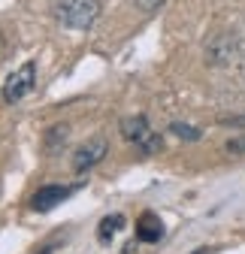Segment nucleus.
Segmentation results:
<instances>
[{"label":"nucleus","instance_id":"11","mask_svg":"<svg viewBox=\"0 0 245 254\" xmlns=\"http://www.w3.org/2000/svg\"><path fill=\"white\" fill-rule=\"evenodd\" d=\"M221 124H227V127H245V118H221Z\"/></svg>","mask_w":245,"mask_h":254},{"label":"nucleus","instance_id":"8","mask_svg":"<svg viewBox=\"0 0 245 254\" xmlns=\"http://www.w3.org/2000/svg\"><path fill=\"white\" fill-rule=\"evenodd\" d=\"M170 133H176L179 139H188V142H197V139H200V130H197V127H191V124H179V121L170 124Z\"/></svg>","mask_w":245,"mask_h":254},{"label":"nucleus","instance_id":"7","mask_svg":"<svg viewBox=\"0 0 245 254\" xmlns=\"http://www.w3.org/2000/svg\"><path fill=\"white\" fill-rule=\"evenodd\" d=\"M121 227H124V218H121V215H109V218H103L100 224H97V239L106 245V242H112V236H115Z\"/></svg>","mask_w":245,"mask_h":254},{"label":"nucleus","instance_id":"4","mask_svg":"<svg viewBox=\"0 0 245 254\" xmlns=\"http://www.w3.org/2000/svg\"><path fill=\"white\" fill-rule=\"evenodd\" d=\"M106 151H109V142H106V136H94V139H88L82 148H76V154H73V170L76 173H88V170H94L103 157H106Z\"/></svg>","mask_w":245,"mask_h":254},{"label":"nucleus","instance_id":"5","mask_svg":"<svg viewBox=\"0 0 245 254\" xmlns=\"http://www.w3.org/2000/svg\"><path fill=\"white\" fill-rule=\"evenodd\" d=\"M73 190L76 188H70V185H43L37 194L30 197V209H34V212H52L67 197H73Z\"/></svg>","mask_w":245,"mask_h":254},{"label":"nucleus","instance_id":"2","mask_svg":"<svg viewBox=\"0 0 245 254\" xmlns=\"http://www.w3.org/2000/svg\"><path fill=\"white\" fill-rule=\"evenodd\" d=\"M121 133H124L127 142H133L139 148V154H158L161 151V133H155L148 127V118L145 115H133V118H124L121 121Z\"/></svg>","mask_w":245,"mask_h":254},{"label":"nucleus","instance_id":"9","mask_svg":"<svg viewBox=\"0 0 245 254\" xmlns=\"http://www.w3.org/2000/svg\"><path fill=\"white\" fill-rule=\"evenodd\" d=\"M227 151H230V154H245V136L230 139V142H227Z\"/></svg>","mask_w":245,"mask_h":254},{"label":"nucleus","instance_id":"1","mask_svg":"<svg viewBox=\"0 0 245 254\" xmlns=\"http://www.w3.org/2000/svg\"><path fill=\"white\" fill-rule=\"evenodd\" d=\"M55 18L70 30H88L100 18V0H58Z\"/></svg>","mask_w":245,"mask_h":254},{"label":"nucleus","instance_id":"3","mask_svg":"<svg viewBox=\"0 0 245 254\" xmlns=\"http://www.w3.org/2000/svg\"><path fill=\"white\" fill-rule=\"evenodd\" d=\"M34 85H37V64L34 61H24L15 73L6 76V82H3V100L6 103H21L27 94L34 91Z\"/></svg>","mask_w":245,"mask_h":254},{"label":"nucleus","instance_id":"13","mask_svg":"<svg viewBox=\"0 0 245 254\" xmlns=\"http://www.w3.org/2000/svg\"><path fill=\"white\" fill-rule=\"evenodd\" d=\"M194 254H206V251H203V248H200V251H194Z\"/></svg>","mask_w":245,"mask_h":254},{"label":"nucleus","instance_id":"12","mask_svg":"<svg viewBox=\"0 0 245 254\" xmlns=\"http://www.w3.org/2000/svg\"><path fill=\"white\" fill-rule=\"evenodd\" d=\"M40 254H52V248H46V251H40Z\"/></svg>","mask_w":245,"mask_h":254},{"label":"nucleus","instance_id":"6","mask_svg":"<svg viewBox=\"0 0 245 254\" xmlns=\"http://www.w3.org/2000/svg\"><path fill=\"white\" fill-rule=\"evenodd\" d=\"M136 239L139 242H148V245L161 242L164 239V221L155 212H142L139 221H136Z\"/></svg>","mask_w":245,"mask_h":254},{"label":"nucleus","instance_id":"10","mask_svg":"<svg viewBox=\"0 0 245 254\" xmlns=\"http://www.w3.org/2000/svg\"><path fill=\"white\" fill-rule=\"evenodd\" d=\"M161 3H164V0H136V6H139L142 12H158Z\"/></svg>","mask_w":245,"mask_h":254}]
</instances>
